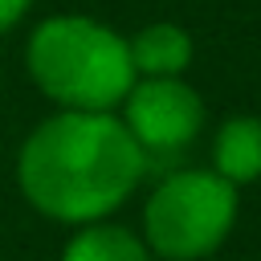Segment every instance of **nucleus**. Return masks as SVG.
Returning <instances> with one entry per match:
<instances>
[{"label": "nucleus", "instance_id": "f257e3e1", "mask_svg": "<svg viewBox=\"0 0 261 261\" xmlns=\"http://www.w3.org/2000/svg\"><path fill=\"white\" fill-rule=\"evenodd\" d=\"M147 155L110 110H61L20 147L16 175L33 208L65 224H94L143 179Z\"/></svg>", "mask_w": 261, "mask_h": 261}, {"label": "nucleus", "instance_id": "f03ea898", "mask_svg": "<svg viewBox=\"0 0 261 261\" xmlns=\"http://www.w3.org/2000/svg\"><path fill=\"white\" fill-rule=\"evenodd\" d=\"M33 82L65 110H114L135 86L130 45L90 16H49L29 37Z\"/></svg>", "mask_w": 261, "mask_h": 261}, {"label": "nucleus", "instance_id": "7ed1b4c3", "mask_svg": "<svg viewBox=\"0 0 261 261\" xmlns=\"http://www.w3.org/2000/svg\"><path fill=\"white\" fill-rule=\"evenodd\" d=\"M237 224V188L204 167L167 171L143 212L147 249L167 261H200L224 245Z\"/></svg>", "mask_w": 261, "mask_h": 261}, {"label": "nucleus", "instance_id": "20e7f679", "mask_svg": "<svg viewBox=\"0 0 261 261\" xmlns=\"http://www.w3.org/2000/svg\"><path fill=\"white\" fill-rule=\"evenodd\" d=\"M122 122L139 151L151 159H175L204 126V102L184 77H135L122 98Z\"/></svg>", "mask_w": 261, "mask_h": 261}, {"label": "nucleus", "instance_id": "39448f33", "mask_svg": "<svg viewBox=\"0 0 261 261\" xmlns=\"http://www.w3.org/2000/svg\"><path fill=\"white\" fill-rule=\"evenodd\" d=\"M212 171L224 175L232 188L261 179V118L241 114V118H228V122L216 130Z\"/></svg>", "mask_w": 261, "mask_h": 261}, {"label": "nucleus", "instance_id": "423d86ee", "mask_svg": "<svg viewBox=\"0 0 261 261\" xmlns=\"http://www.w3.org/2000/svg\"><path fill=\"white\" fill-rule=\"evenodd\" d=\"M130 45V65H135V77H179L192 61V37L179 29V24H147L135 33Z\"/></svg>", "mask_w": 261, "mask_h": 261}, {"label": "nucleus", "instance_id": "0eeeda50", "mask_svg": "<svg viewBox=\"0 0 261 261\" xmlns=\"http://www.w3.org/2000/svg\"><path fill=\"white\" fill-rule=\"evenodd\" d=\"M61 261H151V249L130 228L94 220V224H86L65 245V257Z\"/></svg>", "mask_w": 261, "mask_h": 261}, {"label": "nucleus", "instance_id": "6e6552de", "mask_svg": "<svg viewBox=\"0 0 261 261\" xmlns=\"http://www.w3.org/2000/svg\"><path fill=\"white\" fill-rule=\"evenodd\" d=\"M24 8H29V0H0V33H8L24 16Z\"/></svg>", "mask_w": 261, "mask_h": 261}]
</instances>
